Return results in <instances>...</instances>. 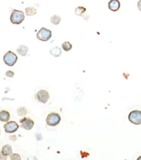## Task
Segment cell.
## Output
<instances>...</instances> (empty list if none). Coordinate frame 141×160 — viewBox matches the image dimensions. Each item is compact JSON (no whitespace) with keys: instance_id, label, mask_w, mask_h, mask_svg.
Instances as JSON below:
<instances>
[{"instance_id":"cell-1","label":"cell","mask_w":141,"mask_h":160,"mask_svg":"<svg viewBox=\"0 0 141 160\" xmlns=\"http://www.w3.org/2000/svg\"><path fill=\"white\" fill-rule=\"evenodd\" d=\"M24 19H25V14L22 12L21 10H17V9L12 10L11 16H10V21H11L12 24H20V23L23 22Z\"/></svg>"},{"instance_id":"cell-2","label":"cell","mask_w":141,"mask_h":160,"mask_svg":"<svg viewBox=\"0 0 141 160\" xmlns=\"http://www.w3.org/2000/svg\"><path fill=\"white\" fill-rule=\"evenodd\" d=\"M61 122V116L57 112H51L46 118V123L49 126H56Z\"/></svg>"},{"instance_id":"cell-3","label":"cell","mask_w":141,"mask_h":160,"mask_svg":"<svg viewBox=\"0 0 141 160\" xmlns=\"http://www.w3.org/2000/svg\"><path fill=\"white\" fill-rule=\"evenodd\" d=\"M3 61L5 62V64H7L8 66H14L15 64H16V62L18 61V56L12 52V51H8L5 55H4V57H3Z\"/></svg>"},{"instance_id":"cell-4","label":"cell","mask_w":141,"mask_h":160,"mask_svg":"<svg viewBox=\"0 0 141 160\" xmlns=\"http://www.w3.org/2000/svg\"><path fill=\"white\" fill-rule=\"evenodd\" d=\"M51 38V31L46 28H41L37 33V38L41 41H48Z\"/></svg>"},{"instance_id":"cell-5","label":"cell","mask_w":141,"mask_h":160,"mask_svg":"<svg viewBox=\"0 0 141 160\" xmlns=\"http://www.w3.org/2000/svg\"><path fill=\"white\" fill-rule=\"evenodd\" d=\"M128 120L130 121V123H134V124H140L141 123V111H132L129 115H128Z\"/></svg>"},{"instance_id":"cell-6","label":"cell","mask_w":141,"mask_h":160,"mask_svg":"<svg viewBox=\"0 0 141 160\" xmlns=\"http://www.w3.org/2000/svg\"><path fill=\"white\" fill-rule=\"evenodd\" d=\"M36 99L41 103H46L50 99V93L46 90H39L36 94Z\"/></svg>"},{"instance_id":"cell-7","label":"cell","mask_w":141,"mask_h":160,"mask_svg":"<svg viewBox=\"0 0 141 160\" xmlns=\"http://www.w3.org/2000/svg\"><path fill=\"white\" fill-rule=\"evenodd\" d=\"M4 128L8 134H13L18 129V123L15 121H9L4 124Z\"/></svg>"},{"instance_id":"cell-8","label":"cell","mask_w":141,"mask_h":160,"mask_svg":"<svg viewBox=\"0 0 141 160\" xmlns=\"http://www.w3.org/2000/svg\"><path fill=\"white\" fill-rule=\"evenodd\" d=\"M20 123H21V127L25 130H28V131L31 130L34 127V121L28 117H25V118L21 119Z\"/></svg>"},{"instance_id":"cell-9","label":"cell","mask_w":141,"mask_h":160,"mask_svg":"<svg viewBox=\"0 0 141 160\" xmlns=\"http://www.w3.org/2000/svg\"><path fill=\"white\" fill-rule=\"evenodd\" d=\"M108 8L112 11H117L120 8V2L118 0H111L108 3Z\"/></svg>"},{"instance_id":"cell-10","label":"cell","mask_w":141,"mask_h":160,"mask_svg":"<svg viewBox=\"0 0 141 160\" xmlns=\"http://www.w3.org/2000/svg\"><path fill=\"white\" fill-rule=\"evenodd\" d=\"M1 152L2 154L5 156V157H10L12 155V147L10 145H5L2 147V149H1Z\"/></svg>"},{"instance_id":"cell-11","label":"cell","mask_w":141,"mask_h":160,"mask_svg":"<svg viewBox=\"0 0 141 160\" xmlns=\"http://www.w3.org/2000/svg\"><path fill=\"white\" fill-rule=\"evenodd\" d=\"M10 119V113L6 110H2L0 111V121L4 122V123H8L9 122Z\"/></svg>"},{"instance_id":"cell-12","label":"cell","mask_w":141,"mask_h":160,"mask_svg":"<svg viewBox=\"0 0 141 160\" xmlns=\"http://www.w3.org/2000/svg\"><path fill=\"white\" fill-rule=\"evenodd\" d=\"M17 52L20 55V56H26L28 52V48L25 46V45H20L18 49H17Z\"/></svg>"},{"instance_id":"cell-13","label":"cell","mask_w":141,"mask_h":160,"mask_svg":"<svg viewBox=\"0 0 141 160\" xmlns=\"http://www.w3.org/2000/svg\"><path fill=\"white\" fill-rule=\"evenodd\" d=\"M51 54L53 57H60L62 54V49L59 47H54L51 49Z\"/></svg>"},{"instance_id":"cell-14","label":"cell","mask_w":141,"mask_h":160,"mask_svg":"<svg viewBox=\"0 0 141 160\" xmlns=\"http://www.w3.org/2000/svg\"><path fill=\"white\" fill-rule=\"evenodd\" d=\"M61 20H62V18H61V17H60V16H58V15H53V16H51V24L59 25L60 24V22H61Z\"/></svg>"},{"instance_id":"cell-15","label":"cell","mask_w":141,"mask_h":160,"mask_svg":"<svg viewBox=\"0 0 141 160\" xmlns=\"http://www.w3.org/2000/svg\"><path fill=\"white\" fill-rule=\"evenodd\" d=\"M25 12L27 16H34L37 13V9L34 7H28L26 8Z\"/></svg>"},{"instance_id":"cell-16","label":"cell","mask_w":141,"mask_h":160,"mask_svg":"<svg viewBox=\"0 0 141 160\" xmlns=\"http://www.w3.org/2000/svg\"><path fill=\"white\" fill-rule=\"evenodd\" d=\"M62 47H63V50H65V51H69V50H71L72 48H73L72 44H71L69 41H65V42H63Z\"/></svg>"},{"instance_id":"cell-17","label":"cell","mask_w":141,"mask_h":160,"mask_svg":"<svg viewBox=\"0 0 141 160\" xmlns=\"http://www.w3.org/2000/svg\"><path fill=\"white\" fill-rule=\"evenodd\" d=\"M85 12H86V8H83V7H79V8H77L76 9H75V14L79 15V16H83V13Z\"/></svg>"},{"instance_id":"cell-18","label":"cell","mask_w":141,"mask_h":160,"mask_svg":"<svg viewBox=\"0 0 141 160\" xmlns=\"http://www.w3.org/2000/svg\"><path fill=\"white\" fill-rule=\"evenodd\" d=\"M17 112L19 114V115H26L28 113V110L26 109L25 107H19L18 110H17Z\"/></svg>"},{"instance_id":"cell-19","label":"cell","mask_w":141,"mask_h":160,"mask_svg":"<svg viewBox=\"0 0 141 160\" xmlns=\"http://www.w3.org/2000/svg\"><path fill=\"white\" fill-rule=\"evenodd\" d=\"M10 160H21V157L19 154L15 153V154H12L10 156Z\"/></svg>"},{"instance_id":"cell-20","label":"cell","mask_w":141,"mask_h":160,"mask_svg":"<svg viewBox=\"0 0 141 160\" xmlns=\"http://www.w3.org/2000/svg\"><path fill=\"white\" fill-rule=\"evenodd\" d=\"M14 75H15V73H14V72H12V71H8L6 72V76L8 77V78H12V77H14Z\"/></svg>"},{"instance_id":"cell-21","label":"cell","mask_w":141,"mask_h":160,"mask_svg":"<svg viewBox=\"0 0 141 160\" xmlns=\"http://www.w3.org/2000/svg\"><path fill=\"white\" fill-rule=\"evenodd\" d=\"M0 160H8V158L7 157H5L3 154H2V152L0 151Z\"/></svg>"},{"instance_id":"cell-22","label":"cell","mask_w":141,"mask_h":160,"mask_svg":"<svg viewBox=\"0 0 141 160\" xmlns=\"http://www.w3.org/2000/svg\"><path fill=\"white\" fill-rule=\"evenodd\" d=\"M138 9L141 11V0L138 1Z\"/></svg>"},{"instance_id":"cell-23","label":"cell","mask_w":141,"mask_h":160,"mask_svg":"<svg viewBox=\"0 0 141 160\" xmlns=\"http://www.w3.org/2000/svg\"><path fill=\"white\" fill-rule=\"evenodd\" d=\"M9 139H10V140H12V139H13V140H15V139H16V136H9Z\"/></svg>"},{"instance_id":"cell-24","label":"cell","mask_w":141,"mask_h":160,"mask_svg":"<svg viewBox=\"0 0 141 160\" xmlns=\"http://www.w3.org/2000/svg\"><path fill=\"white\" fill-rule=\"evenodd\" d=\"M137 160H141V156H140V157H139V158H138V159H137Z\"/></svg>"},{"instance_id":"cell-25","label":"cell","mask_w":141,"mask_h":160,"mask_svg":"<svg viewBox=\"0 0 141 160\" xmlns=\"http://www.w3.org/2000/svg\"><path fill=\"white\" fill-rule=\"evenodd\" d=\"M0 134H1V130H0Z\"/></svg>"}]
</instances>
